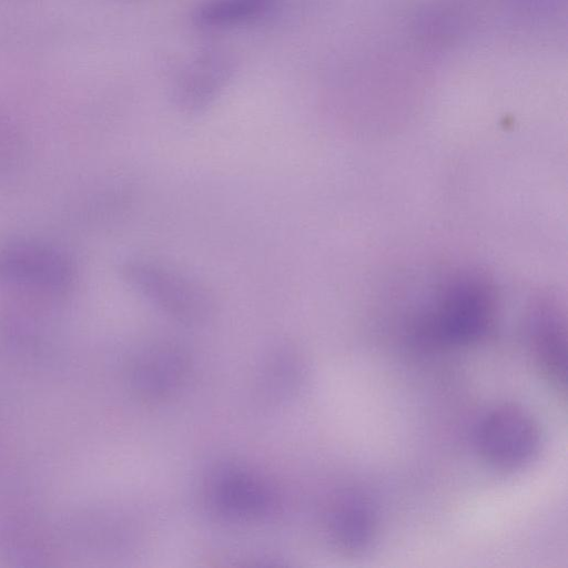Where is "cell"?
Listing matches in <instances>:
<instances>
[{"label":"cell","instance_id":"6da1fadb","mask_svg":"<svg viewBox=\"0 0 568 568\" xmlns=\"http://www.w3.org/2000/svg\"><path fill=\"white\" fill-rule=\"evenodd\" d=\"M417 316L416 335L430 344L467 346L483 339L496 315V294L486 276L459 271L438 282Z\"/></svg>","mask_w":568,"mask_h":568},{"label":"cell","instance_id":"7a4b0ae2","mask_svg":"<svg viewBox=\"0 0 568 568\" xmlns=\"http://www.w3.org/2000/svg\"><path fill=\"white\" fill-rule=\"evenodd\" d=\"M122 274L139 295L180 323L200 325L213 314L209 290L169 264L146 256L131 257L123 264Z\"/></svg>","mask_w":568,"mask_h":568},{"label":"cell","instance_id":"3957f363","mask_svg":"<svg viewBox=\"0 0 568 568\" xmlns=\"http://www.w3.org/2000/svg\"><path fill=\"white\" fill-rule=\"evenodd\" d=\"M540 444L537 420L516 404H501L489 410L476 432L480 456L499 469L514 470L529 464L538 454Z\"/></svg>","mask_w":568,"mask_h":568},{"label":"cell","instance_id":"277c9868","mask_svg":"<svg viewBox=\"0 0 568 568\" xmlns=\"http://www.w3.org/2000/svg\"><path fill=\"white\" fill-rule=\"evenodd\" d=\"M534 362L550 386L566 393L567 329L562 310L554 298L536 300L527 317Z\"/></svg>","mask_w":568,"mask_h":568},{"label":"cell","instance_id":"5b68a950","mask_svg":"<svg viewBox=\"0 0 568 568\" xmlns=\"http://www.w3.org/2000/svg\"><path fill=\"white\" fill-rule=\"evenodd\" d=\"M0 278L40 287H60L69 281L70 267L52 251L19 246L0 253Z\"/></svg>","mask_w":568,"mask_h":568},{"label":"cell","instance_id":"8992f818","mask_svg":"<svg viewBox=\"0 0 568 568\" xmlns=\"http://www.w3.org/2000/svg\"><path fill=\"white\" fill-rule=\"evenodd\" d=\"M329 526L337 547L349 555H358L367 550L375 538L376 514L366 497L347 494L335 505Z\"/></svg>","mask_w":568,"mask_h":568},{"label":"cell","instance_id":"52a82bcc","mask_svg":"<svg viewBox=\"0 0 568 568\" xmlns=\"http://www.w3.org/2000/svg\"><path fill=\"white\" fill-rule=\"evenodd\" d=\"M222 72V63L213 57L197 61L176 88L178 104L189 112L204 109L222 87L225 77Z\"/></svg>","mask_w":568,"mask_h":568},{"label":"cell","instance_id":"ba28073f","mask_svg":"<svg viewBox=\"0 0 568 568\" xmlns=\"http://www.w3.org/2000/svg\"><path fill=\"white\" fill-rule=\"evenodd\" d=\"M275 0H206L197 9L196 19L203 26L241 24L264 16Z\"/></svg>","mask_w":568,"mask_h":568}]
</instances>
